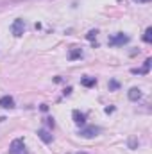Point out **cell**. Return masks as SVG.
I'll return each instance as SVG.
<instances>
[{
  "mask_svg": "<svg viewBox=\"0 0 152 154\" xmlns=\"http://www.w3.org/2000/svg\"><path fill=\"white\" fill-rule=\"evenodd\" d=\"M11 154H25V145H23V140H14L11 143V149H9Z\"/></svg>",
  "mask_w": 152,
  "mask_h": 154,
  "instance_id": "3",
  "label": "cell"
},
{
  "mask_svg": "<svg viewBox=\"0 0 152 154\" xmlns=\"http://www.w3.org/2000/svg\"><path fill=\"white\" fill-rule=\"evenodd\" d=\"M38 136L45 142V143H50V142H52V134H48V131H45V129L38 131Z\"/></svg>",
  "mask_w": 152,
  "mask_h": 154,
  "instance_id": "9",
  "label": "cell"
},
{
  "mask_svg": "<svg viewBox=\"0 0 152 154\" xmlns=\"http://www.w3.org/2000/svg\"><path fill=\"white\" fill-rule=\"evenodd\" d=\"M109 88H111V90H116V88H118V82H116V81H111V82H109Z\"/></svg>",
  "mask_w": 152,
  "mask_h": 154,
  "instance_id": "14",
  "label": "cell"
},
{
  "mask_svg": "<svg viewBox=\"0 0 152 154\" xmlns=\"http://www.w3.org/2000/svg\"><path fill=\"white\" fill-rule=\"evenodd\" d=\"M95 82H97V81H95V77H82V79H81V84H82V86H86V88L95 86Z\"/></svg>",
  "mask_w": 152,
  "mask_h": 154,
  "instance_id": "10",
  "label": "cell"
},
{
  "mask_svg": "<svg viewBox=\"0 0 152 154\" xmlns=\"http://www.w3.org/2000/svg\"><path fill=\"white\" fill-rule=\"evenodd\" d=\"M86 38L90 39V41H91V39H95V38H97V31H90V32L86 34Z\"/></svg>",
  "mask_w": 152,
  "mask_h": 154,
  "instance_id": "13",
  "label": "cell"
},
{
  "mask_svg": "<svg viewBox=\"0 0 152 154\" xmlns=\"http://www.w3.org/2000/svg\"><path fill=\"white\" fill-rule=\"evenodd\" d=\"M150 65H152V61H150V59H147V61L143 63V66H141L140 70H132V74H149V70H150Z\"/></svg>",
  "mask_w": 152,
  "mask_h": 154,
  "instance_id": "8",
  "label": "cell"
},
{
  "mask_svg": "<svg viewBox=\"0 0 152 154\" xmlns=\"http://www.w3.org/2000/svg\"><path fill=\"white\" fill-rule=\"evenodd\" d=\"M72 116H74V122H75V124H79V125H82V124L86 122V116H84V113H81V111H77V109L72 113Z\"/></svg>",
  "mask_w": 152,
  "mask_h": 154,
  "instance_id": "7",
  "label": "cell"
},
{
  "mask_svg": "<svg viewBox=\"0 0 152 154\" xmlns=\"http://www.w3.org/2000/svg\"><path fill=\"white\" fill-rule=\"evenodd\" d=\"M68 57L74 61V59H79V57H82V50L81 48H72L70 50V54H68Z\"/></svg>",
  "mask_w": 152,
  "mask_h": 154,
  "instance_id": "11",
  "label": "cell"
},
{
  "mask_svg": "<svg viewBox=\"0 0 152 154\" xmlns=\"http://www.w3.org/2000/svg\"><path fill=\"white\" fill-rule=\"evenodd\" d=\"M143 41H145V43H150L152 41V27H147V31H145V34H143Z\"/></svg>",
  "mask_w": 152,
  "mask_h": 154,
  "instance_id": "12",
  "label": "cell"
},
{
  "mask_svg": "<svg viewBox=\"0 0 152 154\" xmlns=\"http://www.w3.org/2000/svg\"><path fill=\"white\" fill-rule=\"evenodd\" d=\"M13 106H14V99L13 97L5 95V97L0 99V108H13Z\"/></svg>",
  "mask_w": 152,
  "mask_h": 154,
  "instance_id": "5",
  "label": "cell"
},
{
  "mask_svg": "<svg viewBox=\"0 0 152 154\" xmlns=\"http://www.w3.org/2000/svg\"><path fill=\"white\" fill-rule=\"evenodd\" d=\"M97 134H99V127H95V125L84 127V129L81 131V136H84V138H93V136H97Z\"/></svg>",
  "mask_w": 152,
  "mask_h": 154,
  "instance_id": "4",
  "label": "cell"
},
{
  "mask_svg": "<svg viewBox=\"0 0 152 154\" xmlns=\"http://www.w3.org/2000/svg\"><path fill=\"white\" fill-rule=\"evenodd\" d=\"M129 41V36H125L123 32H116L114 36L108 39V43L111 45V47H116V45H123V43H127Z\"/></svg>",
  "mask_w": 152,
  "mask_h": 154,
  "instance_id": "2",
  "label": "cell"
},
{
  "mask_svg": "<svg viewBox=\"0 0 152 154\" xmlns=\"http://www.w3.org/2000/svg\"><path fill=\"white\" fill-rule=\"evenodd\" d=\"M129 99L131 100H140L141 99V90L140 88H131L129 90Z\"/></svg>",
  "mask_w": 152,
  "mask_h": 154,
  "instance_id": "6",
  "label": "cell"
},
{
  "mask_svg": "<svg viewBox=\"0 0 152 154\" xmlns=\"http://www.w3.org/2000/svg\"><path fill=\"white\" fill-rule=\"evenodd\" d=\"M134 2H138V4H147V2H150V0H134Z\"/></svg>",
  "mask_w": 152,
  "mask_h": 154,
  "instance_id": "15",
  "label": "cell"
},
{
  "mask_svg": "<svg viewBox=\"0 0 152 154\" xmlns=\"http://www.w3.org/2000/svg\"><path fill=\"white\" fill-rule=\"evenodd\" d=\"M11 32H13V36L20 38V36L25 32V22H23L22 18H16V20L11 23Z\"/></svg>",
  "mask_w": 152,
  "mask_h": 154,
  "instance_id": "1",
  "label": "cell"
}]
</instances>
